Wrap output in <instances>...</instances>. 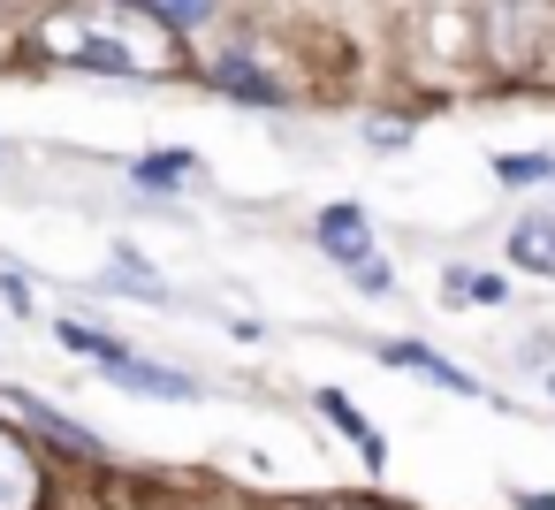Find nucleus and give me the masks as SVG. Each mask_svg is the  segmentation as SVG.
<instances>
[{
    "mask_svg": "<svg viewBox=\"0 0 555 510\" xmlns=\"http://www.w3.org/2000/svg\"><path fill=\"white\" fill-rule=\"evenodd\" d=\"M547 396H555V381H547Z\"/></svg>",
    "mask_w": 555,
    "mask_h": 510,
    "instance_id": "aec40b11",
    "label": "nucleus"
},
{
    "mask_svg": "<svg viewBox=\"0 0 555 510\" xmlns=\"http://www.w3.org/2000/svg\"><path fill=\"white\" fill-rule=\"evenodd\" d=\"M54 335H62V350H77V358H100V366H107V358H122V343H115L107 328H92V320H62Z\"/></svg>",
    "mask_w": 555,
    "mask_h": 510,
    "instance_id": "ddd939ff",
    "label": "nucleus"
},
{
    "mask_svg": "<svg viewBox=\"0 0 555 510\" xmlns=\"http://www.w3.org/2000/svg\"><path fill=\"white\" fill-rule=\"evenodd\" d=\"M517 510H555V495H532V487H525V495H517Z\"/></svg>",
    "mask_w": 555,
    "mask_h": 510,
    "instance_id": "6ab92c4d",
    "label": "nucleus"
},
{
    "mask_svg": "<svg viewBox=\"0 0 555 510\" xmlns=\"http://www.w3.org/2000/svg\"><path fill=\"white\" fill-rule=\"evenodd\" d=\"M441 290L464 297V305H502V297H509V282H502V275H479V267H449Z\"/></svg>",
    "mask_w": 555,
    "mask_h": 510,
    "instance_id": "f8f14e48",
    "label": "nucleus"
},
{
    "mask_svg": "<svg viewBox=\"0 0 555 510\" xmlns=\"http://www.w3.org/2000/svg\"><path fill=\"white\" fill-rule=\"evenodd\" d=\"M39 47L54 62L107 69V77H160L176 62L168 24L145 16V9H130V0H77V9H62V16L39 24Z\"/></svg>",
    "mask_w": 555,
    "mask_h": 510,
    "instance_id": "f257e3e1",
    "label": "nucleus"
},
{
    "mask_svg": "<svg viewBox=\"0 0 555 510\" xmlns=\"http://www.w3.org/2000/svg\"><path fill=\"white\" fill-rule=\"evenodd\" d=\"M130 176H138V183H153V191H168V183H191V176H206V168H198V153H176V145H168V153L138 161Z\"/></svg>",
    "mask_w": 555,
    "mask_h": 510,
    "instance_id": "9b49d317",
    "label": "nucleus"
},
{
    "mask_svg": "<svg viewBox=\"0 0 555 510\" xmlns=\"http://www.w3.org/2000/svg\"><path fill=\"white\" fill-rule=\"evenodd\" d=\"M312 237H320V252H327V259L358 267V259H365V206H327V214L312 221Z\"/></svg>",
    "mask_w": 555,
    "mask_h": 510,
    "instance_id": "423d86ee",
    "label": "nucleus"
},
{
    "mask_svg": "<svg viewBox=\"0 0 555 510\" xmlns=\"http://www.w3.org/2000/svg\"><path fill=\"white\" fill-rule=\"evenodd\" d=\"M350 290H365V297H388V290H396V275H388V259H373V252H365V259L350 267Z\"/></svg>",
    "mask_w": 555,
    "mask_h": 510,
    "instance_id": "dca6fc26",
    "label": "nucleus"
},
{
    "mask_svg": "<svg viewBox=\"0 0 555 510\" xmlns=\"http://www.w3.org/2000/svg\"><path fill=\"white\" fill-rule=\"evenodd\" d=\"M320 411H327V419H335L343 434H358V449H365V464H380V457H388V442H380V434H373V426H365V419L350 411V396H343V388H320Z\"/></svg>",
    "mask_w": 555,
    "mask_h": 510,
    "instance_id": "9d476101",
    "label": "nucleus"
},
{
    "mask_svg": "<svg viewBox=\"0 0 555 510\" xmlns=\"http://www.w3.org/2000/svg\"><path fill=\"white\" fill-rule=\"evenodd\" d=\"M509 259H517L525 275H555V221H547V214H525V221L509 229Z\"/></svg>",
    "mask_w": 555,
    "mask_h": 510,
    "instance_id": "6e6552de",
    "label": "nucleus"
},
{
    "mask_svg": "<svg viewBox=\"0 0 555 510\" xmlns=\"http://www.w3.org/2000/svg\"><path fill=\"white\" fill-rule=\"evenodd\" d=\"M9 404H16V419H31V426H47L54 442H69V449H85V457H100V449H107V442H100L92 426H77L69 411H54V404H47V396H31V388H9Z\"/></svg>",
    "mask_w": 555,
    "mask_h": 510,
    "instance_id": "20e7f679",
    "label": "nucleus"
},
{
    "mask_svg": "<svg viewBox=\"0 0 555 510\" xmlns=\"http://www.w3.org/2000/svg\"><path fill=\"white\" fill-rule=\"evenodd\" d=\"M494 176L502 183H547L555 176V153H494Z\"/></svg>",
    "mask_w": 555,
    "mask_h": 510,
    "instance_id": "4468645a",
    "label": "nucleus"
},
{
    "mask_svg": "<svg viewBox=\"0 0 555 510\" xmlns=\"http://www.w3.org/2000/svg\"><path fill=\"white\" fill-rule=\"evenodd\" d=\"M107 381H122V388H138V396H160V404H183V396H198V381H191V373H176V366H153V358H138V350L107 358Z\"/></svg>",
    "mask_w": 555,
    "mask_h": 510,
    "instance_id": "f03ea898",
    "label": "nucleus"
},
{
    "mask_svg": "<svg viewBox=\"0 0 555 510\" xmlns=\"http://www.w3.org/2000/svg\"><path fill=\"white\" fill-rule=\"evenodd\" d=\"M107 290H122V297H145V305H168V282H160V275H153V267H145L130 244L115 252V275H107Z\"/></svg>",
    "mask_w": 555,
    "mask_h": 510,
    "instance_id": "1a4fd4ad",
    "label": "nucleus"
},
{
    "mask_svg": "<svg viewBox=\"0 0 555 510\" xmlns=\"http://www.w3.org/2000/svg\"><path fill=\"white\" fill-rule=\"evenodd\" d=\"M130 9H145V16H160V24H206L214 0H130Z\"/></svg>",
    "mask_w": 555,
    "mask_h": 510,
    "instance_id": "2eb2a0df",
    "label": "nucleus"
},
{
    "mask_svg": "<svg viewBox=\"0 0 555 510\" xmlns=\"http://www.w3.org/2000/svg\"><path fill=\"white\" fill-rule=\"evenodd\" d=\"M365 138H373V145H403L411 130H403V123H380V115H373V123H365Z\"/></svg>",
    "mask_w": 555,
    "mask_h": 510,
    "instance_id": "a211bd4d",
    "label": "nucleus"
},
{
    "mask_svg": "<svg viewBox=\"0 0 555 510\" xmlns=\"http://www.w3.org/2000/svg\"><path fill=\"white\" fill-rule=\"evenodd\" d=\"M380 358H388V366H411V373H426V381H434V388H449V396H479V381H472L464 366H449L441 350H418V343H388Z\"/></svg>",
    "mask_w": 555,
    "mask_h": 510,
    "instance_id": "0eeeda50",
    "label": "nucleus"
},
{
    "mask_svg": "<svg viewBox=\"0 0 555 510\" xmlns=\"http://www.w3.org/2000/svg\"><path fill=\"white\" fill-rule=\"evenodd\" d=\"M214 85H221L229 100H244V107H282V85H274L259 62H244V54H221V62H214Z\"/></svg>",
    "mask_w": 555,
    "mask_h": 510,
    "instance_id": "39448f33",
    "label": "nucleus"
},
{
    "mask_svg": "<svg viewBox=\"0 0 555 510\" xmlns=\"http://www.w3.org/2000/svg\"><path fill=\"white\" fill-rule=\"evenodd\" d=\"M0 297H9L16 313H31V282H24V275H0Z\"/></svg>",
    "mask_w": 555,
    "mask_h": 510,
    "instance_id": "f3484780",
    "label": "nucleus"
},
{
    "mask_svg": "<svg viewBox=\"0 0 555 510\" xmlns=\"http://www.w3.org/2000/svg\"><path fill=\"white\" fill-rule=\"evenodd\" d=\"M0 510H39V464L9 426H0Z\"/></svg>",
    "mask_w": 555,
    "mask_h": 510,
    "instance_id": "7ed1b4c3",
    "label": "nucleus"
}]
</instances>
